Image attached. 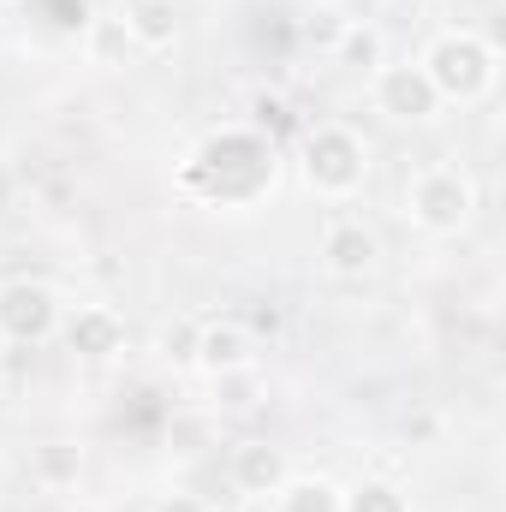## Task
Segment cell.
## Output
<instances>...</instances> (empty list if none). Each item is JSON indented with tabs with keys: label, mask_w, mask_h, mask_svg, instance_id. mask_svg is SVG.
<instances>
[{
	"label": "cell",
	"mask_w": 506,
	"mask_h": 512,
	"mask_svg": "<svg viewBox=\"0 0 506 512\" xmlns=\"http://www.w3.org/2000/svg\"><path fill=\"white\" fill-rule=\"evenodd\" d=\"M60 316H66V298L48 286V280H0V340L6 346H48L60 334Z\"/></svg>",
	"instance_id": "5"
},
{
	"label": "cell",
	"mask_w": 506,
	"mask_h": 512,
	"mask_svg": "<svg viewBox=\"0 0 506 512\" xmlns=\"http://www.w3.org/2000/svg\"><path fill=\"white\" fill-rule=\"evenodd\" d=\"M274 143L251 126H233V131H215L203 137L185 167H179V191L203 209H251L274 191Z\"/></svg>",
	"instance_id": "1"
},
{
	"label": "cell",
	"mask_w": 506,
	"mask_h": 512,
	"mask_svg": "<svg viewBox=\"0 0 506 512\" xmlns=\"http://www.w3.org/2000/svg\"><path fill=\"white\" fill-rule=\"evenodd\" d=\"M268 399V382L256 370H239V376H215V411L239 417V411H256Z\"/></svg>",
	"instance_id": "16"
},
{
	"label": "cell",
	"mask_w": 506,
	"mask_h": 512,
	"mask_svg": "<svg viewBox=\"0 0 506 512\" xmlns=\"http://www.w3.org/2000/svg\"><path fill=\"white\" fill-rule=\"evenodd\" d=\"M120 36L131 54H167L179 42V6L173 0H120Z\"/></svg>",
	"instance_id": "11"
},
{
	"label": "cell",
	"mask_w": 506,
	"mask_h": 512,
	"mask_svg": "<svg viewBox=\"0 0 506 512\" xmlns=\"http://www.w3.org/2000/svg\"><path fill=\"white\" fill-rule=\"evenodd\" d=\"M334 60H340V66H358V72H376V66H381V30L352 18V24H346V36L334 42Z\"/></svg>",
	"instance_id": "17"
},
{
	"label": "cell",
	"mask_w": 506,
	"mask_h": 512,
	"mask_svg": "<svg viewBox=\"0 0 506 512\" xmlns=\"http://www.w3.org/2000/svg\"><path fill=\"white\" fill-rule=\"evenodd\" d=\"M0 6H18V0H0Z\"/></svg>",
	"instance_id": "21"
},
{
	"label": "cell",
	"mask_w": 506,
	"mask_h": 512,
	"mask_svg": "<svg viewBox=\"0 0 506 512\" xmlns=\"http://www.w3.org/2000/svg\"><path fill=\"white\" fill-rule=\"evenodd\" d=\"M370 173H376V149H370V137L358 126H346V120L304 126V137H298V185L316 203H352V197H364Z\"/></svg>",
	"instance_id": "2"
},
{
	"label": "cell",
	"mask_w": 506,
	"mask_h": 512,
	"mask_svg": "<svg viewBox=\"0 0 506 512\" xmlns=\"http://www.w3.org/2000/svg\"><path fill=\"white\" fill-rule=\"evenodd\" d=\"M30 483L42 495H72L84 483V447L78 441H42V447H30Z\"/></svg>",
	"instance_id": "12"
},
{
	"label": "cell",
	"mask_w": 506,
	"mask_h": 512,
	"mask_svg": "<svg viewBox=\"0 0 506 512\" xmlns=\"http://www.w3.org/2000/svg\"><path fill=\"white\" fill-rule=\"evenodd\" d=\"M155 358H161L167 370L191 376V370H197V322H191V316L161 322V334H155Z\"/></svg>",
	"instance_id": "15"
},
{
	"label": "cell",
	"mask_w": 506,
	"mask_h": 512,
	"mask_svg": "<svg viewBox=\"0 0 506 512\" xmlns=\"http://www.w3.org/2000/svg\"><path fill=\"white\" fill-rule=\"evenodd\" d=\"M340 512H411V489L393 477H358V483H346Z\"/></svg>",
	"instance_id": "14"
},
{
	"label": "cell",
	"mask_w": 506,
	"mask_h": 512,
	"mask_svg": "<svg viewBox=\"0 0 506 512\" xmlns=\"http://www.w3.org/2000/svg\"><path fill=\"white\" fill-rule=\"evenodd\" d=\"M256 370V334L245 322L221 316V322H197V376H239Z\"/></svg>",
	"instance_id": "10"
},
{
	"label": "cell",
	"mask_w": 506,
	"mask_h": 512,
	"mask_svg": "<svg viewBox=\"0 0 506 512\" xmlns=\"http://www.w3.org/2000/svg\"><path fill=\"white\" fill-rule=\"evenodd\" d=\"M78 364H120L131 346V328L114 304H66L60 334H54Z\"/></svg>",
	"instance_id": "8"
},
{
	"label": "cell",
	"mask_w": 506,
	"mask_h": 512,
	"mask_svg": "<svg viewBox=\"0 0 506 512\" xmlns=\"http://www.w3.org/2000/svg\"><path fill=\"white\" fill-rule=\"evenodd\" d=\"M346 24H352V18H346V6L322 0V6H310V12H304V42H316L322 54H334V42L346 36Z\"/></svg>",
	"instance_id": "18"
},
{
	"label": "cell",
	"mask_w": 506,
	"mask_h": 512,
	"mask_svg": "<svg viewBox=\"0 0 506 512\" xmlns=\"http://www.w3.org/2000/svg\"><path fill=\"white\" fill-rule=\"evenodd\" d=\"M6 483H12V465H6V453H0V495H6Z\"/></svg>",
	"instance_id": "20"
},
{
	"label": "cell",
	"mask_w": 506,
	"mask_h": 512,
	"mask_svg": "<svg viewBox=\"0 0 506 512\" xmlns=\"http://www.w3.org/2000/svg\"><path fill=\"white\" fill-rule=\"evenodd\" d=\"M477 209H483V191H477L471 167H459V161H429L405 179V221L423 239H465Z\"/></svg>",
	"instance_id": "4"
},
{
	"label": "cell",
	"mask_w": 506,
	"mask_h": 512,
	"mask_svg": "<svg viewBox=\"0 0 506 512\" xmlns=\"http://www.w3.org/2000/svg\"><path fill=\"white\" fill-rule=\"evenodd\" d=\"M340 495H346V483H334L328 471H292L268 495V512H340Z\"/></svg>",
	"instance_id": "13"
},
{
	"label": "cell",
	"mask_w": 506,
	"mask_h": 512,
	"mask_svg": "<svg viewBox=\"0 0 506 512\" xmlns=\"http://www.w3.org/2000/svg\"><path fill=\"white\" fill-rule=\"evenodd\" d=\"M370 108L387 126H429V120H441V96H435V84L423 78L417 60H381L370 72Z\"/></svg>",
	"instance_id": "7"
},
{
	"label": "cell",
	"mask_w": 506,
	"mask_h": 512,
	"mask_svg": "<svg viewBox=\"0 0 506 512\" xmlns=\"http://www.w3.org/2000/svg\"><path fill=\"white\" fill-rule=\"evenodd\" d=\"M381 262H387V245H381V233L364 215H334V221L322 227V239H316V268H322L328 280H340V286L376 280Z\"/></svg>",
	"instance_id": "6"
},
{
	"label": "cell",
	"mask_w": 506,
	"mask_h": 512,
	"mask_svg": "<svg viewBox=\"0 0 506 512\" xmlns=\"http://www.w3.org/2000/svg\"><path fill=\"white\" fill-rule=\"evenodd\" d=\"M149 512H221L209 495H197V489H167V495H155Z\"/></svg>",
	"instance_id": "19"
},
{
	"label": "cell",
	"mask_w": 506,
	"mask_h": 512,
	"mask_svg": "<svg viewBox=\"0 0 506 512\" xmlns=\"http://www.w3.org/2000/svg\"><path fill=\"white\" fill-rule=\"evenodd\" d=\"M417 66H423V78L435 84L441 108H477V102H489L495 84H501V48H495L483 30H471V24L435 30V36L423 42Z\"/></svg>",
	"instance_id": "3"
},
{
	"label": "cell",
	"mask_w": 506,
	"mask_h": 512,
	"mask_svg": "<svg viewBox=\"0 0 506 512\" xmlns=\"http://www.w3.org/2000/svg\"><path fill=\"white\" fill-rule=\"evenodd\" d=\"M292 477V459H286V447H274V441H239L233 453H227V483H233V495H245V501H268L280 483Z\"/></svg>",
	"instance_id": "9"
}]
</instances>
